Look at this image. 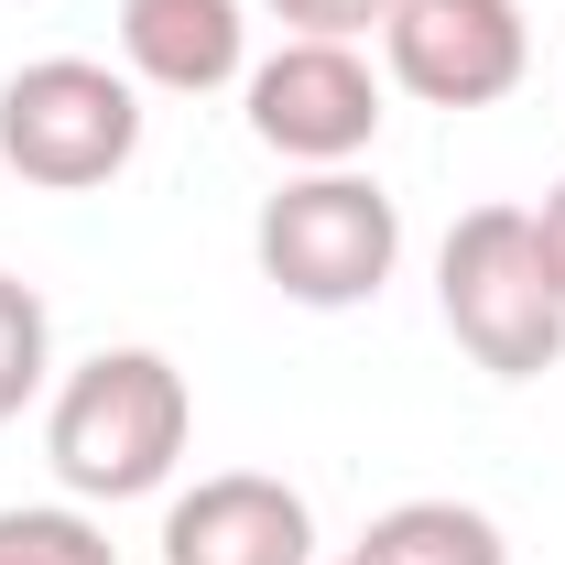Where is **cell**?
<instances>
[{"instance_id": "2", "label": "cell", "mask_w": 565, "mask_h": 565, "mask_svg": "<svg viewBox=\"0 0 565 565\" xmlns=\"http://www.w3.org/2000/svg\"><path fill=\"white\" fill-rule=\"evenodd\" d=\"M435 316L490 381H544L565 359V294L544 273L533 207H468L435 250Z\"/></svg>"}, {"instance_id": "3", "label": "cell", "mask_w": 565, "mask_h": 565, "mask_svg": "<svg viewBox=\"0 0 565 565\" xmlns=\"http://www.w3.org/2000/svg\"><path fill=\"white\" fill-rule=\"evenodd\" d=\"M250 262L273 282L282 305H305V316H349L370 305L392 262H403V207L381 196V174H359V163H327V174H294L282 196H262L250 217Z\"/></svg>"}, {"instance_id": "5", "label": "cell", "mask_w": 565, "mask_h": 565, "mask_svg": "<svg viewBox=\"0 0 565 565\" xmlns=\"http://www.w3.org/2000/svg\"><path fill=\"white\" fill-rule=\"evenodd\" d=\"M239 109H250V141L327 174V163H359L381 141V76L359 44H327V33H282L262 66L239 76Z\"/></svg>"}, {"instance_id": "9", "label": "cell", "mask_w": 565, "mask_h": 565, "mask_svg": "<svg viewBox=\"0 0 565 565\" xmlns=\"http://www.w3.org/2000/svg\"><path fill=\"white\" fill-rule=\"evenodd\" d=\"M359 555L370 565H511V533L479 500H392L359 533Z\"/></svg>"}, {"instance_id": "1", "label": "cell", "mask_w": 565, "mask_h": 565, "mask_svg": "<svg viewBox=\"0 0 565 565\" xmlns=\"http://www.w3.org/2000/svg\"><path fill=\"white\" fill-rule=\"evenodd\" d=\"M196 392L163 349H98L44 392V457L66 500H152L185 468Z\"/></svg>"}, {"instance_id": "6", "label": "cell", "mask_w": 565, "mask_h": 565, "mask_svg": "<svg viewBox=\"0 0 565 565\" xmlns=\"http://www.w3.org/2000/svg\"><path fill=\"white\" fill-rule=\"evenodd\" d=\"M381 55H392V87L424 109H500L533 76V22L522 0H392Z\"/></svg>"}, {"instance_id": "4", "label": "cell", "mask_w": 565, "mask_h": 565, "mask_svg": "<svg viewBox=\"0 0 565 565\" xmlns=\"http://www.w3.org/2000/svg\"><path fill=\"white\" fill-rule=\"evenodd\" d=\"M141 152V87L131 66L98 55H33L0 76V163L44 196H87L109 174H131Z\"/></svg>"}, {"instance_id": "10", "label": "cell", "mask_w": 565, "mask_h": 565, "mask_svg": "<svg viewBox=\"0 0 565 565\" xmlns=\"http://www.w3.org/2000/svg\"><path fill=\"white\" fill-rule=\"evenodd\" d=\"M0 565H120V544L76 500H22V511H0Z\"/></svg>"}, {"instance_id": "7", "label": "cell", "mask_w": 565, "mask_h": 565, "mask_svg": "<svg viewBox=\"0 0 565 565\" xmlns=\"http://www.w3.org/2000/svg\"><path fill=\"white\" fill-rule=\"evenodd\" d=\"M163 565H316V511L273 468H217L163 511Z\"/></svg>"}, {"instance_id": "8", "label": "cell", "mask_w": 565, "mask_h": 565, "mask_svg": "<svg viewBox=\"0 0 565 565\" xmlns=\"http://www.w3.org/2000/svg\"><path fill=\"white\" fill-rule=\"evenodd\" d=\"M120 66L163 98H217L250 76V11L239 0H120Z\"/></svg>"}, {"instance_id": "14", "label": "cell", "mask_w": 565, "mask_h": 565, "mask_svg": "<svg viewBox=\"0 0 565 565\" xmlns=\"http://www.w3.org/2000/svg\"><path fill=\"white\" fill-rule=\"evenodd\" d=\"M338 565H370V555H359V544H349V555H338Z\"/></svg>"}, {"instance_id": "13", "label": "cell", "mask_w": 565, "mask_h": 565, "mask_svg": "<svg viewBox=\"0 0 565 565\" xmlns=\"http://www.w3.org/2000/svg\"><path fill=\"white\" fill-rule=\"evenodd\" d=\"M533 239H544V273H555V294H565V174L544 185V207H533Z\"/></svg>"}, {"instance_id": "12", "label": "cell", "mask_w": 565, "mask_h": 565, "mask_svg": "<svg viewBox=\"0 0 565 565\" xmlns=\"http://www.w3.org/2000/svg\"><path fill=\"white\" fill-rule=\"evenodd\" d=\"M273 22L327 33V44H359V33H381V22H392V0H273Z\"/></svg>"}, {"instance_id": "11", "label": "cell", "mask_w": 565, "mask_h": 565, "mask_svg": "<svg viewBox=\"0 0 565 565\" xmlns=\"http://www.w3.org/2000/svg\"><path fill=\"white\" fill-rule=\"evenodd\" d=\"M44 381H55V316H44V294L22 273H0V424L22 414Z\"/></svg>"}]
</instances>
